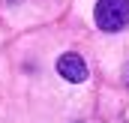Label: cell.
<instances>
[{
  "instance_id": "6da1fadb",
  "label": "cell",
  "mask_w": 129,
  "mask_h": 123,
  "mask_svg": "<svg viewBox=\"0 0 129 123\" xmlns=\"http://www.w3.org/2000/svg\"><path fill=\"white\" fill-rule=\"evenodd\" d=\"M96 27L105 33H117L129 24V0H99L93 9Z\"/></svg>"
},
{
  "instance_id": "7a4b0ae2",
  "label": "cell",
  "mask_w": 129,
  "mask_h": 123,
  "mask_svg": "<svg viewBox=\"0 0 129 123\" xmlns=\"http://www.w3.org/2000/svg\"><path fill=\"white\" fill-rule=\"evenodd\" d=\"M57 72H60V78L72 81V84H81V81L87 78V66H84V60H81L75 51L60 54V60H57Z\"/></svg>"
},
{
  "instance_id": "3957f363",
  "label": "cell",
  "mask_w": 129,
  "mask_h": 123,
  "mask_svg": "<svg viewBox=\"0 0 129 123\" xmlns=\"http://www.w3.org/2000/svg\"><path fill=\"white\" fill-rule=\"evenodd\" d=\"M123 78H126V84H129V66H126V72H123Z\"/></svg>"
}]
</instances>
